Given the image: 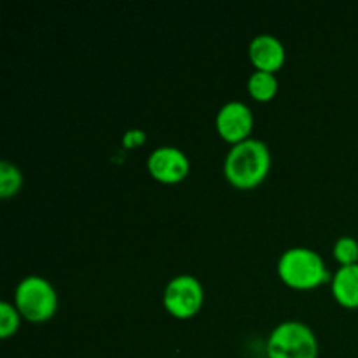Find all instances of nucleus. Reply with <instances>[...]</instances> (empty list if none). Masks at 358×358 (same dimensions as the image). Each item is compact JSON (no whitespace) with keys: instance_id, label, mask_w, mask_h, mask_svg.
<instances>
[{"instance_id":"6e6552de","label":"nucleus","mask_w":358,"mask_h":358,"mask_svg":"<svg viewBox=\"0 0 358 358\" xmlns=\"http://www.w3.org/2000/svg\"><path fill=\"white\" fill-rule=\"evenodd\" d=\"M248 58L255 70L276 73V70L282 69L285 63V45L276 35L259 34L248 44Z\"/></svg>"},{"instance_id":"423d86ee","label":"nucleus","mask_w":358,"mask_h":358,"mask_svg":"<svg viewBox=\"0 0 358 358\" xmlns=\"http://www.w3.org/2000/svg\"><path fill=\"white\" fill-rule=\"evenodd\" d=\"M147 170L163 184H177L187 177L191 161L187 154L175 145L156 147L147 157Z\"/></svg>"},{"instance_id":"9b49d317","label":"nucleus","mask_w":358,"mask_h":358,"mask_svg":"<svg viewBox=\"0 0 358 358\" xmlns=\"http://www.w3.org/2000/svg\"><path fill=\"white\" fill-rule=\"evenodd\" d=\"M21 185H23V173L20 166L7 159L0 161V196L3 199L10 198L20 191Z\"/></svg>"},{"instance_id":"0eeeda50","label":"nucleus","mask_w":358,"mask_h":358,"mask_svg":"<svg viewBox=\"0 0 358 358\" xmlns=\"http://www.w3.org/2000/svg\"><path fill=\"white\" fill-rule=\"evenodd\" d=\"M219 135L234 145L238 142L250 138L254 128V112L245 101L231 100L219 108L215 117Z\"/></svg>"},{"instance_id":"39448f33","label":"nucleus","mask_w":358,"mask_h":358,"mask_svg":"<svg viewBox=\"0 0 358 358\" xmlns=\"http://www.w3.org/2000/svg\"><path fill=\"white\" fill-rule=\"evenodd\" d=\"M205 301L201 282L192 275H177L163 290V304L173 317L189 318L196 315Z\"/></svg>"},{"instance_id":"f8f14e48","label":"nucleus","mask_w":358,"mask_h":358,"mask_svg":"<svg viewBox=\"0 0 358 358\" xmlns=\"http://www.w3.org/2000/svg\"><path fill=\"white\" fill-rule=\"evenodd\" d=\"M20 320L21 313L16 304L9 303V301H2L0 303V338H10L20 327Z\"/></svg>"},{"instance_id":"7ed1b4c3","label":"nucleus","mask_w":358,"mask_h":358,"mask_svg":"<svg viewBox=\"0 0 358 358\" xmlns=\"http://www.w3.org/2000/svg\"><path fill=\"white\" fill-rule=\"evenodd\" d=\"M14 304L21 317L34 324H41L49 320L58 310V292L44 276L28 275L16 285Z\"/></svg>"},{"instance_id":"f257e3e1","label":"nucleus","mask_w":358,"mask_h":358,"mask_svg":"<svg viewBox=\"0 0 358 358\" xmlns=\"http://www.w3.org/2000/svg\"><path fill=\"white\" fill-rule=\"evenodd\" d=\"M271 168V152L266 142L250 138L231 145L224 159V175L238 189H252L261 184Z\"/></svg>"},{"instance_id":"ddd939ff","label":"nucleus","mask_w":358,"mask_h":358,"mask_svg":"<svg viewBox=\"0 0 358 358\" xmlns=\"http://www.w3.org/2000/svg\"><path fill=\"white\" fill-rule=\"evenodd\" d=\"M336 261L341 266L357 264L358 262V241L353 236H341L336 240L332 248Z\"/></svg>"},{"instance_id":"1a4fd4ad","label":"nucleus","mask_w":358,"mask_h":358,"mask_svg":"<svg viewBox=\"0 0 358 358\" xmlns=\"http://www.w3.org/2000/svg\"><path fill=\"white\" fill-rule=\"evenodd\" d=\"M332 296L346 308H358V262L339 266L331 278Z\"/></svg>"},{"instance_id":"9d476101","label":"nucleus","mask_w":358,"mask_h":358,"mask_svg":"<svg viewBox=\"0 0 358 358\" xmlns=\"http://www.w3.org/2000/svg\"><path fill=\"white\" fill-rule=\"evenodd\" d=\"M248 93L257 101H269L278 91V77L273 72H264V70H255L248 77Z\"/></svg>"},{"instance_id":"f03ea898","label":"nucleus","mask_w":358,"mask_h":358,"mask_svg":"<svg viewBox=\"0 0 358 358\" xmlns=\"http://www.w3.org/2000/svg\"><path fill=\"white\" fill-rule=\"evenodd\" d=\"M278 275L294 289H313L331 280L324 257L308 247H290L280 255Z\"/></svg>"},{"instance_id":"20e7f679","label":"nucleus","mask_w":358,"mask_h":358,"mask_svg":"<svg viewBox=\"0 0 358 358\" xmlns=\"http://www.w3.org/2000/svg\"><path fill=\"white\" fill-rule=\"evenodd\" d=\"M266 352L268 358H317V336L304 322L283 320L269 334Z\"/></svg>"}]
</instances>
